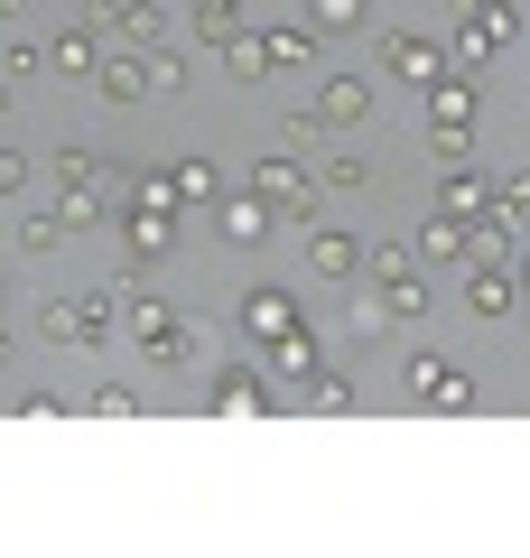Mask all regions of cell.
Returning a JSON list of instances; mask_svg holds the SVG:
<instances>
[{"label":"cell","mask_w":530,"mask_h":558,"mask_svg":"<svg viewBox=\"0 0 530 558\" xmlns=\"http://www.w3.org/2000/svg\"><path fill=\"white\" fill-rule=\"evenodd\" d=\"M363 260H373V299L392 307V326H400V317H429V279H419V252H410V242H373Z\"/></svg>","instance_id":"6da1fadb"},{"label":"cell","mask_w":530,"mask_h":558,"mask_svg":"<svg viewBox=\"0 0 530 558\" xmlns=\"http://www.w3.org/2000/svg\"><path fill=\"white\" fill-rule=\"evenodd\" d=\"M400 391H410L419 410H466L474 373H466V363H447V354H410V363H400Z\"/></svg>","instance_id":"7a4b0ae2"},{"label":"cell","mask_w":530,"mask_h":558,"mask_svg":"<svg viewBox=\"0 0 530 558\" xmlns=\"http://www.w3.org/2000/svg\"><path fill=\"white\" fill-rule=\"evenodd\" d=\"M121 307H131V336H140V354H149V363H186V354H196V336H186L177 307L140 299V289H121Z\"/></svg>","instance_id":"3957f363"},{"label":"cell","mask_w":530,"mask_h":558,"mask_svg":"<svg viewBox=\"0 0 530 558\" xmlns=\"http://www.w3.org/2000/svg\"><path fill=\"white\" fill-rule=\"evenodd\" d=\"M121 252L149 270V260H168L177 252V205H149V196H131L121 205Z\"/></svg>","instance_id":"277c9868"},{"label":"cell","mask_w":530,"mask_h":558,"mask_svg":"<svg viewBox=\"0 0 530 558\" xmlns=\"http://www.w3.org/2000/svg\"><path fill=\"white\" fill-rule=\"evenodd\" d=\"M112 307H121V289L57 299V307H47V336H57V344H103V336H112Z\"/></svg>","instance_id":"5b68a950"},{"label":"cell","mask_w":530,"mask_h":558,"mask_svg":"<svg viewBox=\"0 0 530 558\" xmlns=\"http://www.w3.org/2000/svg\"><path fill=\"white\" fill-rule=\"evenodd\" d=\"M382 75H400V84H419V94H429V84L447 75V47L419 38V28H392V38H382Z\"/></svg>","instance_id":"8992f818"},{"label":"cell","mask_w":530,"mask_h":558,"mask_svg":"<svg viewBox=\"0 0 530 558\" xmlns=\"http://www.w3.org/2000/svg\"><path fill=\"white\" fill-rule=\"evenodd\" d=\"M205 410H215V418H224V410H233V418H261V410H279V391L252 373V363H224L215 391H205Z\"/></svg>","instance_id":"52a82bcc"},{"label":"cell","mask_w":530,"mask_h":558,"mask_svg":"<svg viewBox=\"0 0 530 558\" xmlns=\"http://www.w3.org/2000/svg\"><path fill=\"white\" fill-rule=\"evenodd\" d=\"M511 38H521L511 10H466V20H456V57H466V75H474V65H493Z\"/></svg>","instance_id":"ba28073f"},{"label":"cell","mask_w":530,"mask_h":558,"mask_svg":"<svg viewBox=\"0 0 530 558\" xmlns=\"http://www.w3.org/2000/svg\"><path fill=\"white\" fill-rule=\"evenodd\" d=\"M94 28H112L121 47H158V38H168V10H158V0H103Z\"/></svg>","instance_id":"9c48e42d"},{"label":"cell","mask_w":530,"mask_h":558,"mask_svg":"<svg viewBox=\"0 0 530 558\" xmlns=\"http://www.w3.org/2000/svg\"><path fill=\"white\" fill-rule=\"evenodd\" d=\"M308 112H316V131H353V121L373 112V75H326V94Z\"/></svg>","instance_id":"30bf717a"},{"label":"cell","mask_w":530,"mask_h":558,"mask_svg":"<svg viewBox=\"0 0 530 558\" xmlns=\"http://www.w3.org/2000/svg\"><path fill=\"white\" fill-rule=\"evenodd\" d=\"M270 215H279L270 196H215V223H224L233 252H261V242H270Z\"/></svg>","instance_id":"8fae6325"},{"label":"cell","mask_w":530,"mask_h":558,"mask_svg":"<svg viewBox=\"0 0 530 558\" xmlns=\"http://www.w3.org/2000/svg\"><path fill=\"white\" fill-rule=\"evenodd\" d=\"M289 326H308L289 289H252V299H242V336H252V344H279Z\"/></svg>","instance_id":"7c38bea8"},{"label":"cell","mask_w":530,"mask_h":558,"mask_svg":"<svg viewBox=\"0 0 530 558\" xmlns=\"http://www.w3.org/2000/svg\"><path fill=\"white\" fill-rule=\"evenodd\" d=\"M429 131H474V75L466 65H447L429 84Z\"/></svg>","instance_id":"4fadbf2b"},{"label":"cell","mask_w":530,"mask_h":558,"mask_svg":"<svg viewBox=\"0 0 530 558\" xmlns=\"http://www.w3.org/2000/svg\"><path fill=\"white\" fill-rule=\"evenodd\" d=\"M252 196H270V205H298V215H308V205H316V178H308L298 159H261V168H252Z\"/></svg>","instance_id":"5bb4252c"},{"label":"cell","mask_w":530,"mask_h":558,"mask_svg":"<svg viewBox=\"0 0 530 558\" xmlns=\"http://www.w3.org/2000/svg\"><path fill=\"white\" fill-rule=\"evenodd\" d=\"M437 215H456V223L493 215V186L474 178V168H437Z\"/></svg>","instance_id":"9a60e30c"},{"label":"cell","mask_w":530,"mask_h":558,"mask_svg":"<svg viewBox=\"0 0 530 558\" xmlns=\"http://www.w3.org/2000/svg\"><path fill=\"white\" fill-rule=\"evenodd\" d=\"M316 279H363V233H345V223H326V233L308 242Z\"/></svg>","instance_id":"2e32d148"},{"label":"cell","mask_w":530,"mask_h":558,"mask_svg":"<svg viewBox=\"0 0 530 558\" xmlns=\"http://www.w3.org/2000/svg\"><path fill=\"white\" fill-rule=\"evenodd\" d=\"M511 299H521V279H511L503 260H484V270L466 279V317H511Z\"/></svg>","instance_id":"e0dca14e"},{"label":"cell","mask_w":530,"mask_h":558,"mask_svg":"<svg viewBox=\"0 0 530 558\" xmlns=\"http://www.w3.org/2000/svg\"><path fill=\"white\" fill-rule=\"evenodd\" d=\"M47 57H57L65 75H94V65H103V28H94V20H75V28H57V47H47Z\"/></svg>","instance_id":"ac0fdd59"},{"label":"cell","mask_w":530,"mask_h":558,"mask_svg":"<svg viewBox=\"0 0 530 558\" xmlns=\"http://www.w3.org/2000/svg\"><path fill=\"white\" fill-rule=\"evenodd\" d=\"M215 47H224V65H233L242 84H261V75H270V47H261V28H242V20H233Z\"/></svg>","instance_id":"d6986e66"},{"label":"cell","mask_w":530,"mask_h":558,"mask_svg":"<svg viewBox=\"0 0 530 558\" xmlns=\"http://www.w3.org/2000/svg\"><path fill=\"white\" fill-rule=\"evenodd\" d=\"M94 75H103V102H149V65H140V47H131V57H103Z\"/></svg>","instance_id":"ffe728a7"},{"label":"cell","mask_w":530,"mask_h":558,"mask_svg":"<svg viewBox=\"0 0 530 558\" xmlns=\"http://www.w3.org/2000/svg\"><path fill=\"white\" fill-rule=\"evenodd\" d=\"M261 47H270V75H279V65H308L316 20H279V28H261Z\"/></svg>","instance_id":"44dd1931"},{"label":"cell","mask_w":530,"mask_h":558,"mask_svg":"<svg viewBox=\"0 0 530 558\" xmlns=\"http://www.w3.org/2000/svg\"><path fill=\"white\" fill-rule=\"evenodd\" d=\"M168 178H177V205H215V196H224L215 159H168Z\"/></svg>","instance_id":"7402d4cb"},{"label":"cell","mask_w":530,"mask_h":558,"mask_svg":"<svg viewBox=\"0 0 530 558\" xmlns=\"http://www.w3.org/2000/svg\"><path fill=\"white\" fill-rule=\"evenodd\" d=\"M298 400H308V410H353V400H363V391H353V373H326V363H316V373H308V391H298Z\"/></svg>","instance_id":"603a6c76"},{"label":"cell","mask_w":530,"mask_h":558,"mask_svg":"<svg viewBox=\"0 0 530 558\" xmlns=\"http://www.w3.org/2000/svg\"><path fill=\"white\" fill-rule=\"evenodd\" d=\"M410 252H429V260H466V223H456V215H429Z\"/></svg>","instance_id":"cb8c5ba5"},{"label":"cell","mask_w":530,"mask_h":558,"mask_svg":"<svg viewBox=\"0 0 530 558\" xmlns=\"http://www.w3.org/2000/svg\"><path fill=\"white\" fill-rule=\"evenodd\" d=\"M270 354H279V373H289V381H308L316 363H326V354H316V336H308V326H289V336L270 344Z\"/></svg>","instance_id":"d4e9b609"},{"label":"cell","mask_w":530,"mask_h":558,"mask_svg":"<svg viewBox=\"0 0 530 558\" xmlns=\"http://www.w3.org/2000/svg\"><path fill=\"white\" fill-rule=\"evenodd\" d=\"M316 28H373V0H308Z\"/></svg>","instance_id":"484cf974"},{"label":"cell","mask_w":530,"mask_h":558,"mask_svg":"<svg viewBox=\"0 0 530 558\" xmlns=\"http://www.w3.org/2000/svg\"><path fill=\"white\" fill-rule=\"evenodd\" d=\"M57 215H65V233H84V223H103V186H94V178H84V186H65V205H57Z\"/></svg>","instance_id":"4316f807"},{"label":"cell","mask_w":530,"mask_h":558,"mask_svg":"<svg viewBox=\"0 0 530 558\" xmlns=\"http://www.w3.org/2000/svg\"><path fill=\"white\" fill-rule=\"evenodd\" d=\"M140 65H149V94H186V65L168 47H140Z\"/></svg>","instance_id":"83f0119b"},{"label":"cell","mask_w":530,"mask_h":558,"mask_svg":"<svg viewBox=\"0 0 530 558\" xmlns=\"http://www.w3.org/2000/svg\"><path fill=\"white\" fill-rule=\"evenodd\" d=\"M84 178H103V159L84 149V140H65V149H57V186H84Z\"/></svg>","instance_id":"f1b7e54d"},{"label":"cell","mask_w":530,"mask_h":558,"mask_svg":"<svg viewBox=\"0 0 530 558\" xmlns=\"http://www.w3.org/2000/svg\"><path fill=\"white\" fill-rule=\"evenodd\" d=\"M493 215H503V223H521V215H530V168H511V178L493 186Z\"/></svg>","instance_id":"f546056e"},{"label":"cell","mask_w":530,"mask_h":558,"mask_svg":"<svg viewBox=\"0 0 530 558\" xmlns=\"http://www.w3.org/2000/svg\"><path fill=\"white\" fill-rule=\"evenodd\" d=\"M373 178H382V168H373V159H353V149H345V159H326V186H345V196H363Z\"/></svg>","instance_id":"4dcf8cb0"},{"label":"cell","mask_w":530,"mask_h":558,"mask_svg":"<svg viewBox=\"0 0 530 558\" xmlns=\"http://www.w3.org/2000/svg\"><path fill=\"white\" fill-rule=\"evenodd\" d=\"M20 252H65V215H28L20 223Z\"/></svg>","instance_id":"1f68e13d"},{"label":"cell","mask_w":530,"mask_h":558,"mask_svg":"<svg viewBox=\"0 0 530 558\" xmlns=\"http://www.w3.org/2000/svg\"><path fill=\"white\" fill-rule=\"evenodd\" d=\"M382 326H392V307H382L373 279H363V289H353V336H382Z\"/></svg>","instance_id":"d6a6232c"},{"label":"cell","mask_w":530,"mask_h":558,"mask_svg":"<svg viewBox=\"0 0 530 558\" xmlns=\"http://www.w3.org/2000/svg\"><path fill=\"white\" fill-rule=\"evenodd\" d=\"M233 20H242V0H196V28H205V47H215Z\"/></svg>","instance_id":"836d02e7"},{"label":"cell","mask_w":530,"mask_h":558,"mask_svg":"<svg viewBox=\"0 0 530 558\" xmlns=\"http://www.w3.org/2000/svg\"><path fill=\"white\" fill-rule=\"evenodd\" d=\"M429 149H437V168H466L474 159V131H429Z\"/></svg>","instance_id":"e575fe53"},{"label":"cell","mask_w":530,"mask_h":558,"mask_svg":"<svg viewBox=\"0 0 530 558\" xmlns=\"http://www.w3.org/2000/svg\"><path fill=\"white\" fill-rule=\"evenodd\" d=\"M94 418H140V391H121V381H103V391H94Z\"/></svg>","instance_id":"d590c367"},{"label":"cell","mask_w":530,"mask_h":558,"mask_svg":"<svg viewBox=\"0 0 530 558\" xmlns=\"http://www.w3.org/2000/svg\"><path fill=\"white\" fill-rule=\"evenodd\" d=\"M20 186H28V159L10 149V140H0V196H20Z\"/></svg>","instance_id":"8d00e7d4"},{"label":"cell","mask_w":530,"mask_h":558,"mask_svg":"<svg viewBox=\"0 0 530 558\" xmlns=\"http://www.w3.org/2000/svg\"><path fill=\"white\" fill-rule=\"evenodd\" d=\"M474 10H530V0H474Z\"/></svg>","instance_id":"74e56055"},{"label":"cell","mask_w":530,"mask_h":558,"mask_svg":"<svg viewBox=\"0 0 530 558\" xmlns=\"http://www.w3.org/2000/svg\"><path fill=\"white\" fill-rule=\"evenodd\" d=\"M511 279H521V299H530V252H521V270H511Z\"/></svg>","instance_id":"f35d334b"},{"label":"cell","mask_w":530,"mask_h":558,"mask_svg":"<svg viewBox=\"0 0 530 558\" xmlns=\"http://www.w3.org/2000/svg\"><path fill=\"white\" fill-rule=\"evenodd\" d=\"M0 373H10V326H0Z\"/></svg>","instance_id":"ab89813d"}]
</instances>
